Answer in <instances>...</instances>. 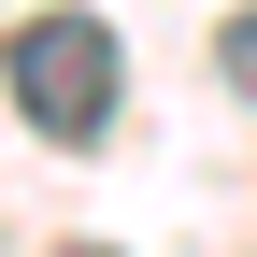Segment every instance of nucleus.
I'll list each match as a JSON object with an SVG mask.
<instances>
[{"label":"nucleus","instance_id":"obj_2","mask_svg":"<svg viewBox=\"0 0 257 257\" xmlns=\"http://www.w3.org/2000/svg\"><path fill=\"white\" fill-rule=\"evenodd\" d=\"M229 72H243V86H257V15H229Z\"/></svg>","mask_w":257,"mask_h":257},{"label":"nucleus","instance_id":"obj_1","mask_svg":"<svg viewBox=\"0 0 257 257\" xmlns=\"http://www.w3.org/2000/svg\"><path fill=\"white\" fill-rule=\"evenodd\" d=\"M0 86H15V114L43 128V143H100L114 100H128V57H114V29H100V15H15Z\"/></svg>","mask_w":257,"mask_h":257}]
</instances>
